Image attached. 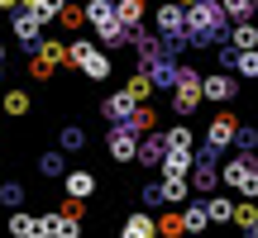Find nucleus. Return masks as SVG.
Listing matches in <instances>:
<instances>
[{
    "label": "nucleus",
    "mask_w": 258,
    "mask_h": 238,
    "mask_svg": "<svg viewBox=\"0 0 258 238\" xmlns=\"http://www.w3.org/2000/svg\"><path fill=\"white\" fill-rule=\"evenodd\" d=\"M234 134H239V119H234V114H215L211 129H206V143H211V148H230Z\"/></svg>",
    "instance_id": "nucleus-6"
},
{
    "label": "nucleus",
    "mask_w": 258,
    "mask_h": 238,
    "mask_svg": "<svg viewBox=\"0 0 258 238\" xmlns=\"http://www.w3.org/2000/svg\"><path fill=\"white\" fill-rule=\"evenodd\" d=\"M38 172L43 176H62V153H43L38 157Z\"/></svg>",
    "instance_id": "nucleus-27"
},
{
    "label": "nucleus",
    "mask_w": 258,
    "mask_h": 238,
    "mask_svg": "<svg viewBox=\"0 0 258 238\" xmlns=\"http://www.w3.org/2000/svg\"><path fill=\"white\" fill-rule=\"evenodd\" d=\"M196 100H201V76L191 72V67H182V72H177V91H172V105L177 110H196Z\"/></svg>",
    "instance_id": "nucleus-4"
},
{
    "label": "nucleus",
    "mask_w": 258,
    "mask_h": 238,
    "mask_svg": "<svg viewBox=\"0 0 258 238\" xmlns=\"http://www.w3.org/2000/svg\"><path fill=\"white\" fill-rule=\"evenodd\" d=\"M67 195L91 200V195H96V176H91V172H67Z\"/></svg>",
    "instance_id": "nucleus-12"
},
{
    "label": "nucleus",
    "mask_w": 258,
    "mask_h": 238,
    "mask_svg": "<svg viewBox=\"0 0 258 238\" xmlns=\"http://www.w3.org/2000/svg\"><path fill=\"white\" fill-rule=\"evenodd\" d=\"M57 24H62V29H82V24H86V10L62 5V10H57Z\"/></svg>",
    "instance_id": "nucleus-22"
},
{
    "label": "nucleus",
    "mask_w": 258,
    "mask_h": 238,
    "mask_svg": "<svg viewBox=\"0 0 258 238\" xmlns=\"http://www.w3.org/2000/svg\"><path fill=\"white\" fill-rule=\"evenodd\" d=\"M57 143H62V148H67V153H77V148H82V143H86V134H82V129H77V124H67V129H62V134H57Z\"/></svg>",
    "instance_id": "nucleus-24"
},
{
    "label": "nucleus",
    "mask_w": 258,
    "mask_h": 238,
    "mask_svg": "<svg viewBox=\"0 0 258 238\" xmlns=\"http://www.w3.org/2000/svg\"><path fill=\"white\" fill-rule=\"evenodd\" d=\"M86 24H91L105 43H120V38L129 34V29L120 24V15H115V0H91V5H86Z\"/></svg>",
    "instance_id": "nucleus-1"
},
{
    "label": "nucleus",
    "mask_w": 258,
    "mask_h": 238,
    "mask_svg": "<svg viewBox=\"0 0 258 238\" xmlns=\"http://www.w3.org/2000/svg\"><path fill=\"white\" fill-rule=\"evenodd\" d=\"M148 233H158V224L148 214H129L124 219V238H148Z\"/></svg>",
    "instance_id": "nucleus-16"
},
{
    "label": "nucleus",
    "mask_w": 258,
    "mask_h": 238,
    "mask_svg": "<svg viewBox=\"0 0 258 238\" xmlns=\"http://www.w3.org/2000/svg\"><path fill=\"white\" fill-rule=\"evenodd\" d=\"M167 148H191V129L186 124H177V129H167V138H163Z\"/></svg>",
    "instance_id": "nucleus-26"
},
{
    "label": "nucleus",
    "mask_w": 258,
    "mask_h": 238,
    "mask_svg": "<svg viewBox=\"0 0 258 238\" xmlns=\"http://www.w3.org/2000/svg\"><path fill=\"white\" fill-rule=\"evenodd\" d=\"M191 186H196V191H211V186H215V167L201 162V167H196V176H191Z\"/></svg>",
    "instance_id": "nucleus-28"
},
{
    "label": "nucleus",
    "mask_w": 258,
    "mask_h": 238,
    "mask_svg": "<svg viewBox=\"0 0 258 238\" xmlns=\"http://www.w3.org/2000/svg\"><path fill=\"white\" fill-rule=\"evenodd\" d=\"M177 5H182V10H186V5H196V0H177Z\"/></svg>",
    "instance_id": "nucleus-36"
},
{
    "label": "nucleus",
    "mask_w": 258,
    "mask_h": 238,
    "mask_svg": "<svg viewBox=\"0 0 258 238\" xmlns=\"http://www.w3.org/2000/svg\"><path fill=\"white\" fill-rule=\"evenodd\" d=\"M10 29H15V38L24 43V53H34V43L43 38V19H38L34 10H10Z\"/></svg>",
    "instance_id": "nucleus-2"
},
{
    "label": "nucleus",
    "mask_w": 258,
    "mask_h": 238,
    "mask_svg": "<svg viewBox=\"0 0 258 238\" xmlns=\"http://www.w3.org/2000/svg\"><path fill=\"white\" fill-rule=\"evenodd\" d=\"M134 105H139L134 95H129V91H120V95H110V100H105L101 110L110 114V119H129V114H134Z\"/></svg>",
    "instance_id": "nucleus-13"
},
{
    "label": "nucleus",
    "mask_w": 258,
    "mask_h": 238,
    "mask_svg": "<svg viewBox=\"0 0 258 238\" xmlns=\"http://www.w3.org/2000/svg\"><path fill=\"white\" fill-rule=\"evenodd\" d=\"M158 229H163V233H177V229H182V214H163V219H158Z\"/></svg>",
    "instance_id": "nucleus-32"
},
{
    "label": "nucleus",
    "mask_w": 258,
    "mask_h": 238,
    "mask_svg": "<svg viewBox=\"0 0 258 238\" xmlns=\"http://www.w3.org/2000/svg\"><path fill=\"white\" fill-rule=\"evenodd\" d=\"M230 214H234V205H230V200H220V195H215V200L206 205V219H215V224H225Z\"/></svg>",
    "instance_id": "nucleus-23"
},
{
    "label": "nucleus",
    "mask_w": 258,
    "mask_h": 238,
    "mask_svg": "<svg viewBox=\"0 0 258 238\" xmlns=\"http://www.w3.org/2000/svg\"><path fill=\"white\" fill-rule=\"evenodd\" d=\"M225 10H230L234 19H249L253 15V0H225Z\"/></svg>",
    "instance_id": "nucleus-31"
},
{
    "label": "nucleus",
    "mask_w": 258,
    "mask_h": 238,
    "mask_svg": "<svg viewBox=\"0 0 258 238\" xmlns=\"http://www.w3.org/2000/svg\"><path fill=\"white\" fill-rule=\"evenodd\" d=\"M234 91H239V86H234V76H206L201 81V95H211V100H234Z\"/></svg>",
    "instance_id": "nucleus-11"
},
{
    "label": "nucleus",
    "mask_w": 258,
    "mask_h": 238,
    "mask_svg": "<svg viewBox=\"0 0 258 238\" xmlns=\"http://www.w3.org/2000/svg\"><path fill=\"white\" fill-rule=\"evenodd\" d=\"M158 29H163V34L167 38H177V34H186V10L182 5H177V0H172V5H158Z\"/></svg>",
    "instance_id": "nucleus-7"
},
{
    "label": "nucleus",
    "mask_w": 258,
    "mask_h": 238,
    "mask_svg": "<svg viewBox=\"0 0 258 238\" xmlns=\"http://www.w3.org/2000/svg\"><path fill=\"white\" fill-rule=\"evenodd\" d=\"M19 200H24V186H15V181L0 186V205H19Z\"/></svg>",
    "instance_id": "nucleus-30"
},
{
    "label": "nucleus",
    "mask_w": 258,
    "mask_h": 238,
    "mask_svg": "<svg viewBox=\"0 0 258 238\" xmlns=\"http://www.w3.org/2000/svg\"><path fill=\"white\" fill-rule=\"evenodd\" d=\"M115 15H120V24H124V29L144 24V0H115Z\"/></svg>",
    "instance_id": "nucleus-14"
},
{
    "label": "nucleus",
    "mask_w": 258,
    "mask_h": 238,
    "mask_svg": "<svg viewBox=\"0 0 258 238\" xmlns=\"http://www.w3.org/2000/svg\"><path fill=\"white\" fill-rule=\"evenodd\" d=\"M38 233H48V238H72L77 233V219H72V214H43V219H38Z\"/></svg>",
    "instance_id": "nucleus-10"
},
{
    "label": "nucleus",
    "mask_w": 258,
    "mask_h": 238,
    "mask_svg": "<svg viewBox=\"0 0 258 238\" xmlns=\"http://www.w3.org/2000/svg\"><path fill=\"white\" fill-rule=\"evenodd\" d=\"M253 229H258V224H253Z\"/></svg>",
    "instance_id": "nucleus-37"
},
{
    "label": "nucleus",
    "mask_w": 258,
    "mask_h": 238,
    "mask_svg": "<svg viewBox=\"0 0 258 238\" xmlns=\"http://www.w3.org/2000/svg\"><path fill=\"white\" fill-rule=\"evenodd\" d=\"M239 72L244 76H258V48H244V53H239Z\"/></svg>",
    "instance_id": "nucleus-29"
},
{
    "label": "nucleus",
    "mask_w": 258,
    "mask_h": 238,
    "mask_svg": "<svg viewBox=\"0 0 258 238\" xmlns=\"http://www.w3.org/2000/svg\"><path fill=\"white\" fill-rule=\"evenodd\" d=\"M215 24H220V5H215V0H196V5H186V29H191L201 43H206V34H211Z\"/></svg>",
    "instance_id": "nucleus-3"
},
{
    "label": "nucleus",
    "mask_w": 258,
    "mask_h": 238,
    "mask_svg": "<svg viewBox=\"0 0 258 238\" xmlns=\"http://www.w3.org/2000/svg\"><path fill=\"white\" fill-rule=\"evenodd\" d=\"M10 233H15V238H34L38 233V219L24 214V210H15V214H10Z\"/></svg>",
    "instance_id": "nucleus-15"
},
{
    "label": "nucleus",
    "mask_w": 258,
    "mask_h": 238,
    "mask_svg": "<svg viewBox=\"0 0 258 238\" xmlns=\"http://www.w3.org/2000/svg\"><path fill=\"white\" fill-rule=\"evenodd\" d=\"M186 195H191L186 176H163V186H158V200L163 205H186Z\"/></svg>",
    "instance_id": "nucleus-9"
},
{
    "label": "nucleus",
    "mask_w": 258,
    "mask_h": 238,
    "mask_svg": "<svg viewBox=\"0 0 258 238\" xmlns=\"http://www.w3.org/2000/svg\"><path fill=\"white\" fill-rule=\"evenodd\" d=\"M19 5H24V10H38V0H19Z\"/></svg>",
    "instance_id": "nucleus-34"
},
{
    "label": "nucleus",
    "mask_w": 258,
    "mask_h": 238,
    "mask_svg": "<svg viewBox=\"0 0 258 238\" xmlns=\"http://www.w3.org/2000/svg\"><path fill=\"white\" fill-rule=\"evenodd\" d=\"M15 5H19V0H0V10H15Z\"/></svg>",
    "instance_id": "nucleus-33"
},
{
    "label": "nucleus",
    "mask_w": 258,
    "mask_h": 238,
    "mask_svg": "<svg viewBox=\"0 0 258 238\" xmlns=\"http://www.w3.org/2000/svg\"><path fill=\"white\" fill-rule=\"evenodd\" d=\"M5 114H29V91H5Z\"/></svg>",
    "instance_id": "nucleus-20"
},
{
    "label": "nucleus",
    "mask_w": 258,
    "mask_h": 238,
    "mask_svg": "<svg viewBox=\"0 0 258 238\" xmlns=\"http://www.w3.org/2000/svg\"><path fill=\"white\" fill-rule=\"evenodd\" d=\"M206 224H211V219H206V205H186V214H182V229H206Z\"/></svg>",
    "instance_id": "nucleus-21"
},
{
    "label": "nucleus",
    "mask_w": 258,
    "mask_h": 238,
    "mask_svg": "<svg viewBox=\"0 0 258 238\" xmlns=\"http://www.w3.org/2000/svg\"><path fill=\"white\" fill-rule=\"evenodd\" d=\"M230 219L239 224V229H253V224H258V205H253V200H244V205H234V214H230Z\"/></svg>",
    "instance_id": "nucleus-19"
},
{
    "label": "nucleus",
    "mask_w": 258,
    "mask_h": 238,
    "mask_svg": "<svg viewBox=\"0 0 258 238\" xmlns=\"http://www.w3.org/2000/svg\"><path fill=\"white\" fill-rule=\"evenodd\" d=\"M225 186H234V191H244V195H258L253 157H239V162H230V167H225Z\"/></svg>",
    "instance_id": "nucleus-5"
},
{
    "label": "nucleus",
    "mask_w": 258,
    "mask_h": 238,
    "mask_svg": "<svg viewBox=\"0 0 258 238\" xmlns=\"http://www.w3.org/2000/svg\"><path fill=\"white\" fill-rule=\"evenodd\" d=\"M129 95H134V100H148V95H153V76L134 72V76H129Z\"/></svg>",
    "instance_id": "nucleus-18"
},
{
    "label": "nucleus",
    "mask_w": 258,
    "mask_h": 238,
    "mask_svg": "<svg viewBox=\"0 0 258 238\" xmlns=\"http://www.w3.org/2000/svg\"><path fill=\"white\" fill-rule=\"evenodd\" d=\"M234 48H239V53H244V48H258V29L239 24V29H234Z\"/></svg>",
    "instance_id": "nucleus-25"
},
{
    "label": "nucleus",
    "mask_w": 258,
    "mask_h": 238,
    "mask_svg": "<svg viewBox=\"0 0 258 238\" xmlns=\"http://www.w3.org/2000/svg\"><path fill=\"white\" fill-rule=\"evenodd\" d=\"M110 157H115V162H134V157H139V143H134V129H115V134H110Z\"/></svg>",
    "instance_id": "nucleus-8"
},
{
    "label": "nucleus",
    "mask_w": 258,
    "mask_h": 238,
    "mask_svg": "<svg viewBox=\"0 0 258 238\" xmlns=\"http://www.w3.org/2000/svg\"><path fill=\"white\" fill-rule=\"evenodd\" d=\"M124 124H129V129H134V134H148V129H153V124H158V114H153V110H144V105H134V114H129V119H124Z\"/></svg>",
    "instance_id": "nucleus-17"
},
{
    "label": "nucleus",
    "mask_w": 258,
    "mask_h": 238,
    "mask_svg": "<svg viewBox=\"0 0 258 238\" xmlns=\"http://www.w3.org/2000/svg\"><path fill=\"white\" fill-rule=\"evenodd\" d=\"M0 67H5V43H0Z\"/></svg>",
    "instance_id": "nucleus-35"
}]
</instances>
